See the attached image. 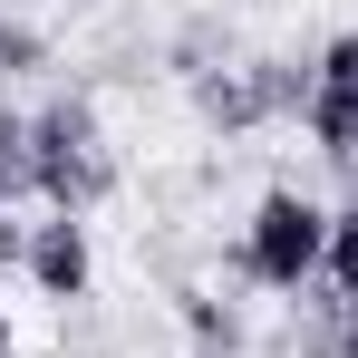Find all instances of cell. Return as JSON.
I'll return each mask as SVG.
<instances>
[{"label":"cell","mask_w":358,"mask_h":358,"mask_svg":"<svg viewBox=\"0 0 358 358\" xmlns=\"http://www.w3.org/2000/svg\"><path fill=\"white\" fill-rule=\"evenodd\" d=\"M20 271H29L49 300H87V281H97L87 223H78V213H49V223H29V262H20Z\"/></svg>","instance_id":"277c9868"},{"label":"cell","mask_w":358,"mask_h":358,"mask_svg":"<svg viewBox=\"0 0 358 358\" xmlns=\"http://www.w3.org/2000/svg\"><path fill=\"white\" fill-rule=\"evenodd\" d=\"M10 262H29V223H10V213H0V271H10Z\"/></svg>","instance_id":"7c38bea8"},{"label":"cell","mask_w":358,"mask_h":358,"mask_svg":"<svg viewBox=\"0 0 358 358\" xmlns=\"http://www.w3.org/2000/svg\"><path fill=\"white\" fill-rule=\"evenodd\" d=\"M300 126H310V145H320L329 165H349V155H358V87H310Z\"/></svg>","instance_id":"8992f818"},{"label":"cell","mask_w":358,"mask_h":358,"mask_svg":"<svg viewBox=\"0 0 358 358\" xmlns=\"http://www.w3.org/2000/svg\"><path fill=\"white\" fill-rule=\"evenodd\" d=\"M0 349H10V300H0Z\"/></svg>","instance_id":"5bb4252c"},{"label":"cell","mask_w":358,"mask_h":358,"mask_svg":"<svg viewBox=\"0 0 358 358\" xmlns=\"http://www.w3.org/2000/svg\"><path fill=\"white\" fill-rule=\"evenodd\" d=\"M320 281H329L339 300H358V213L349 203L329 213V262H320Z\"/></svg>","instance_id":"ba28073f"},{"label":"cell","mask_w":358,"mask_h":358,"mask_svg":"<svg viewBox=\"0 0 358 358\" xmlns=\"http://www.w3.org/2000/svg\"><path fill=\"white\" fill-rule=\"evenodd\" d=\"M310 78H320V87H358V29H339V39L310 59Z\"/></svg>","instance_id":"8fae6325"},{"label":"cell","mask_w":358,"mask_h":358,"mask_svg":"<svg viewBox=\"0 0 358 358\" xmlns=\"http://www.w3.org/2000/svg\"><path fill=\"white\" fill-rule=\"evenodd\" d=\"M320 262H329V213L310 203V194H291V184H271L262 203H252V223H242V252L233 271L242 281H262V291H310L320 281Z\"/></svg>","instance_id":"7a4b0ae2"},{"label":"cell","mask_w":358,"mask_h":358,"mask_svg":"<svg viewBox=\"0 0 358 358\" xmlns=\"http://www.w3.org/2000/svg\"><path fill=\"white\" fill-rule=\"evenodd\" d=\"M29 68H49V39L29 20H0V78H29Z\"/></svg>","instance_id":"30bf717a"},{"label":"cell","mask_w":358,"mask_h":358,"mask_svg":"<svg viewBox=\"0 0 358 358\" xmlns=\"http://www.w3.org/2000/svg\"><path fill=\"white\" fill-rule=\"evenodd\" d=\"M29 194V117H0V213Z\"/></svg>","instance_id":"9c48e42d"},{"label":"cell","mask_w":358,"mask_h":358,"mask_svg":"<svg viewBox=\"0 0 358 358\" xmlns=\"http://www.w3.org/2000/svg\"><path fill=\"white\" fill-rule=\"evenodd\" d=\"M310 68L300 59H233V68H194V107H203V126H223V136H252V126L271 117H300L310 107Z\"/></svg>","instance_id":"3957f363"},{"label":"cell","mask_w":358,"mask_h":358,"mask_svg":"<svg viewBox=\"0 0 358 358\" xmlns=\"http://www.w3.org/2000/svg\"><path fill=\"white\" fill-rule=\"evenodd\" d=\"M300 358H358V300H339L329 281L300 291Z\"/></svg>","instance_id":"5b68a950"},{"label":"cell","mask_w":358,"mask_h":358,"mask_svg":"<svg viewBox=\"0 0 358 358\" xmlns=\"http://www.w3.org/2000/svg\"><path fill=\"white\" fill-rule=\"evenodd\" d=\"M339 175H349V213H358V155H349V165H339Z\"/></svg>","instance_id":"4fadbf2b"},{"label":"cell","mask_w":358,"mask_h":358,"mask_svg":"<svg viewBox=\"0 0 358 358\" xmlns=\"http://www.w3.org/2000/svg\"><path fill=\"white\" fill-rule=\"evenodd\" d=\"M29 194H39L49 213H78V223L117 194V155H107L87 97H49V107L29 117Z\"/></svg>","instance_id":"6da1fadb"},{"label":"cell","mask_w":358,"mask_h":358,"mask_svg":"<svg viewBox=\"0 0 358 358\" xmlns=\"http://www.w3.org/2000/svg\"><path fill=\"white\" fill-rule=\"evenodd\" d=\"M175 320H184V339L203 358H242V310L233 300H213V291H175Z\"/></svg>","instance_id":"52a82bcc"}]
</instances>
